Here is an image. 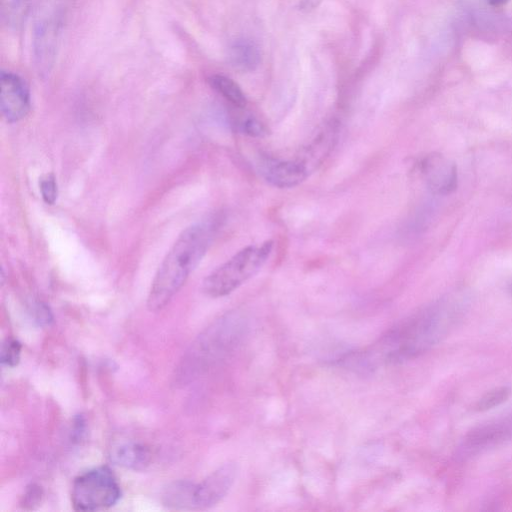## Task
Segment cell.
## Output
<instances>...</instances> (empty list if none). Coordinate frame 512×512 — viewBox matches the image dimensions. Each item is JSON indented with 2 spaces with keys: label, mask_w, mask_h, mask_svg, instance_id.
Returning a JSON list of instances; mask_svg holds the SVG:
<instances>
[{
  "label": "cell",
  "mask_w": 512,
  "mask_h": 512,
  "mask_svg": "<svg viewBox=\"0 0 512 512\" xmlns=\"http://www.w3.org/2000/svg\"><path fill=\"white\" fill-rule=\"evenodd\" d=\"M215 232L212 220L195 223L176 239L160 264L147 298V307L163 309L182 288L208 250Z\"/></svg>",
  "instance_id": "1"
},
{
  "label": "cell",
  "mask_w": 512,
  "mask_h": 512,
  "mask_svg": "<svg viewBox=\"0 0 512 512\" xmlns=\"http://www.w3.org/2000/svg\"><path fill=\"white\" fill-rule=\"evenodd\" d=\"M74 0H37L32 17L33 64L41 75L56 62L62 37Z\"/></svg>",
  "instance_id": "2"
},
{
  "label": "cell",
  "mask_w": 512,
  "mask_h": 512,
  "mask_svg": "<svg viewBox=\"0 0 512 512\" xmlns=\"http://www.w3.org/2000/svg\"><path fill=\"white\" fill-rule=\"evenodd\" d=\"M246 328L240 315L230 313L207 328L184 355L178 369V379L188 381L196 373L226 353L237 343Z\"/></svg>",
  "instance_id": "3"
},
{
  "label": "cell",
  "mask_w": 512,
  "mask_h": 512,
  "mask_svg": "<svg viewBox=\"0 0 512 512\" xmlns=\"http://www.w3.org/2000/svg\"><path fill=\"white\" fill-rule=\"evenodd\" d=\"M273 241L248 245L206 276L202 291L211 298L226 296L255 275L269 258Z\"/></svg>",
  "instance_id": "4"
},
{
  "label": "cell",
  "mask_w": 512,
  "mask_h": 512,
  "mask_svg": "<svg viewBox=\"0 0 512 512\" xmlns=\"http://www.w3.org/2000/svg\"><path fill=\"white\" fill-rule=\"evenodd\" d=\"M121 497L119 484L107 466L90 469L73 482L71 502L78 511H94L113 506Z\"/></svg>",
  "instance_id": "5"
},
{
  "label": "cell",
  "mask_w": 512,
  "mask_h": 512,
  "mask_svg": "<svg viewBox=\"0 0 512 512\" xmlns=\"http://www.w3.org/2000/svg\"><path fill=\"white\" fill-rule=\"evenodd\" d=\"M31 107L28 85L22 77L11 71L0 74V110L9 123L23 119Z\"/></svg>",
  "instance_id": "6"
},
{
  "label": "cell",
  "mask_w": 512,
  "mask_h": 512,
  "mask_svg": "<svg viewBox=\"0 0 512 512\" xmlns=\"http://www.w3.org/2000/svg\"><path fill=\"white\" fill-rule=\"evenodd\" d=\"M237 465L228 462L213 471L200 483L193 484L192 509H207L220 502L231 489Z\"/></svg>",
  "instance_id": "7"
},
{
  "label": "cell",
  "mask_w": 512,
  "mask_h": 512,
  "mask_svg": "<svg viewBox=\"0 0 512 512\" xmlns=\"http://www.w3.org/2000/svg\"><path fill=\"white\" fill-rule=\"evenodd\" d=\"M420 171L427 187L437 195L450 194L457 187L456 165L440 153L425 156Z\"/></svg>",
  "instance_id": "8"
},
{
  "label": "cell",
  "mask_w": 512,
  "mask_h": 512,
  "mask_svg": "<svg viewBox=\"0 0 512 512\" xmlns=\"http://www.w3.org/2000/svg\"><path fill=\"white\" fill-rule=\"evenodd\" d=\"M261 173L270 185L277 188H292L301 184L309 175L306 166L299 160H267Z\"/></svg>",
  "instance_id": "9"
},
{
  "label": "cell",
  "mask_w": 512,
  "mask_h": 512,
  "mask_svg": "<svg viewBox=\"0 0 512 512\" xmlns=\"http://www.w3.org/2000/svg\"><path fill=\"white\" fill-rule=\"evenodd\" d=\"M337 137V128L334 124L328 126L303 151L299 159L308 169L313 171L332 150Z\"/></svg>",
  "instance_id": "10"
},
{
  "label": "cell",
  "mask_w": 512,
  "mask_h": 512,
  "mask_svg": "<svg viewBox=\"0 0 512 512\" xmlns=\"http://www.w3.org/2000/svg\"><path fill=\"white\" fill-rule=\"evenodd\" d=\"M111 459L122 467L143 470L150 463L151 453L140 443L124 442L112 448Z\"/></svg>",
  "instance_id": "11"
},
{
  "label": "cell",
  "mask_w": 512,
  "mask_h": 512,
  "mask_svg": "<svg viewBox=\"0 0 512 512\" xmlns=\"http://www.w3.org/2000/svg\"><path fill=\"white\" fill-rule=\"evenodd\" d=\"M229 62L242 72L254 71L261 62L258 46L250 40H237L229 48Z\"/></svg>",
  "instance_id": "12"
},
{
  "label": "cell",
  "mask_w": 512,
  "mask_h": 512,
  "mask_svg": "<svg viewBox=\"0 0 512 512\" xmlns=\"http://www.w3.org/2000/svg\"><path fill=\"white\" fill-rule=\"evenodd\" d=\"M193 484L184 480L169 484L163 492L162 502L172 509H192Z\"/></svg>",
  "instance_id": "13"
},
{
  "label": "cell",
  "mask_w": 512,
  "mask_h": 512,
  "mask_svg": "<svg viewBox=\"0 0 512 512\" xmlns=\"http://www.w3.org/2000/svg\"><path fill=\"white\" fill-rule=\"evenodd\" d=\"M208 83L217 93L234 106L238 108L246 106V96L233 79L222 74H213L208 78Z\"/></svg>",
  "instance_id": "14"
},
{
  "label": "cell",
  "mask_w": 512,
  "mask_h": 512,
  "mask_svg": "<svg viewBox=\"0 0 512 512\" xmlns=\"http://www.w3.org/2000/svg\"><path fill=\"white\" fill-rule=\"evenodd\" d=\"M32 0H0L1 18L10 29H19L26 21Z\"/></svg>",
  "instance_id": "15"
},
{
  "label": "cell",
  "mask_w": 512,
  "mask_h": 512,
  "mask_svg": "<svg viewBox=\"0 0 512 512\" xmlns=\"http://www.w3.org/2000/svg\"><path fill=\"white\" fill-rule=\"evenodd\" d=\"M510 395L508 387H499L487 392L477 403L480 411L492 409L505 402Z\"/></svg>",
  "instance_id": "16"
},
{
  "label": "cell",
  "mask_w": 512,
  "mask_h": 512,
  "mask_svg": "<svg viewBox=\"0 0 512 512\" xmlns=\"http://www.w3.org/2000/svg\"><path fill=\"white\" fill-rule=\"evenodd\" d=\"M22 345L13 338L6 339L1 348V363L8 367H15L20 361Z\"/></svg>",
  "instance_id": "17"
},
{
  "label": "cell",
  "mask_w": 512,
  "mask_h": 512,
  "mask_svg": "<svg viewBox=\"0 0 512 512\" xmlns=\"http://www.w3.org/2000/svg\"><path fill=\"white\" fill-rule=\"evenodd\" d=\"M40 192L46 204L53 205L57 199V182L52 173L42 177L40 182Z\"/></svg>",
  "instance_id": "18"
},
{
  "label": "cell",
  "mask_w": 512,
  "mask_h": 512,
  "mask_svg": "<svg viewBox=\"0 0 512 512\" xmlns=\"http://www.w3.org/2000/svg\"><path fill=\"white\" fill-rule=\"evenodd\" d=\"M241 131L251 137H264L268 134V128L257 118L247 117L240 124Z\"/></svg>",
  "instance_id": "19"
},
{
  "label": "cell",
  "mask_w": 512,
  "mask_h": 512,
  "mask_svg": "<svg viewBox=\"0 0 512 512\" xmlns=\"http://www.w3.org/2000/svg\"><path fill=\"white\" fill-rule=\"evenodd\" d=\"M41 498H42L41 487H39L35 484H31L27 488V490L24 494L22 505L24 507L33 508L34 505H37L41 501Z\"/></svg>",
  "instance_id": "20"
},
{
  "label": "cell",
  "mask_w": 512,
  "mask_h": 512,
  "mask_svg": "<svg viewBox=\"0 0 512 512\" xmlns=\"http://www.w3.org/2000/svg\"><path fill=\"white\" fill-rule=\"evenodd\" d=\"M35 315V319L40 325H47L52 320L51 312L48 307L43 304L37 306Z\"/></svg>",
  "instance_id": "21"
},
{
  "label": "cell",
  "mask_w": 512,
  "mask_h": 512,
  "mask_svg": "<svg viewBox=\"0 0 512 512\" xmlns=\"http://www.w3.org/2000/svg\"><path fill=\"white\" fill-rule=\"evenodd\" d=\"M321 0H303L301 3V9L310 10L315 8Z\"/></svg>",
  "instance_id": "22"
},
{
  "label": "cell",
  "mask_w": 512,
  "mask_h": 512,
  "mask_svg": "<svg viewBox=\"0 0 512 512\" xmlns=\"http://www.w3.org/2000/svg\"><path fill=\"white\" fill-rule=\"evenodd\" d=\"M487 1L493 7H500L504 4H506L507 2H509V0H487Z\"/></svg>",
  "instance_id": "23"
}]
</instances>
